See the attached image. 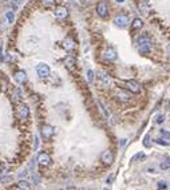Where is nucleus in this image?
<instances>
[{"label": "nucleus", "mask_w": 170, "mask_h": 190, "mask_svg": "<svg viewBox=\"0 0 170 190\" xmlns=\"http://www.w3.org/2000/svg\"><path fill=\"white\" fill-rule=\"evenodd\" d=\"M115 1H117V3H123L125 0H115Z\"/></svg>", "instance_id": "nucleus-34"}, {"label": "nucleus", "mask_w": 170, "mask_h": 190, "mask_svg": "<svg viewBox=\"0 0 170 190\" xmlns=\"http://www.w3.org/2000/svg\"><path fill=\"white\" fill-rule=\"evenodd\" d=\"M166 186H167V185L165 183V182H159V183H158V190H163V189H166Z\"/></svg>", "instance_id": "nucleus-29"}, {"label": "nucleus", "mask_w": 170, "mask_h": 190, "mask_svg": "<svg viewBox=\"0 0 170 190\" xmlns=\"http://www.w3.org/2000/svg\"><path fill=\"white\" fill-rule=\"evenodd\" d=\"M143 27V20L142 19H139V18H135L134 20H133V23H131V29L133 31H139L141 28Z\"/></svg>", "instance_id": "nucleus-17"}, {"label": "nucleus", "mask_w": 170, "mask_h": 190, "mask_svg": "<svg viewBox=\"0 0 170 190\" xmlns=\"http://www.w3.org/2000/svg\"><path fill=\"white\" fill-rule=\"evenodd\" d=\"M6 18H7V20H8V23H12V21H14V19H15L14 12H12V11H8V12L6 13Z\"/></svg>", "instance_id": "nucleus-23"}, {"label": "nucleus", "mask_w": 170, "mask_h": 190, "mask_svg": "<svg viewBox=\"0 0 170 190\" xmlns=\"http://www.w3.org/2000/svg\"><path fill=\"white\" fill-rule=\"evenodd\" d=\"M62 45H63V48H64L66 51H73V50H75L76 43L71 36H66L64 39H63V42H62Z\"/></svg>", "instance_id": "nucleus-7"}, {"label": "nucleus", "mask_w": 170, "mask_h": 190, "mask_svg": "<svg viewBox=\"0 0 170 190\" xmlns=\"http://www.w3.org/2000/svg\"><path fill=\"white\" fill-rule=\"evenodd\" d=\"M36 72H38L39 78H42V79H46V78L50 76V74H51V70H50L48 64L39 63L38 66H36Z\"/></svg>", "instance_id": "nucleus-2"}, {"label": "nucleus", "mask_w": 170, "mask_h": 190, "mask_svg": "<svg viewBox=\"0 0 170 190\" xmlns=\"http://www.w3.org/2000/svg\"><path fill=\"white\" fill-rule=\"evenodd\" d=\"M151 45H153V42H151V39L147 35H141V36L137 37V48H138L141 55H147V54H150Z\"/></svg>", "instance_id": "nucleus-1"}, {"label": "nucleus", "mask_w": 170, "mask_h": 190, "mask_svg": "<svg viewBox=\"0 0 170 190\" xmlns=\"http://www.w3.org/2000/svg\"><path fill=\"white\" fill-rule=\"evenodd\" d=\"M100 159H102V162L105 163V165H111L114 161V154L113 151H110V150H105V151L102 153V155H100Z\"/></svg>", "instance_id": "nucleus-9"}, {"label": "nucleus", "mask_w": 170, "mask_h": 190, "mask_svg": "<svg viewBox=\"0 0 170 190\" xmlns=\"http://www.w3.org/2000/svg\"><path fill=\"white\" fill-rule=\"evenodd\" d=\"M143 145H145L146 147H150L151 145H150V136L149 135H146L145 138H143Z\"/></svg>", "instance_id": "nucleus-26"}, {"label": "nucleus", "mask_w": 170, "mask_h": 190, "mask_svg": "<svg viewBox=\"0 0 170 190\" xmlns=\"http://www.w3.org/2000/svg\"><path fill=\"white\" fill-rule=\"evenodd\" d=\"M94 76H95L94 71H92V70H89V71H87V79H89L90 83H91L92 80H94Z\"/></svg>", "instance_id": "nucleus-24"}, {"label": "nucleus", "mask_w": 170, "mask_h": 190, "mask_svg": "<svg viewBox=\"0 0 170 190\" xmlns=\"http://www.w3.org/2000/svg\"><path fill=\"white\" fill-rule=\"evenodd\" d=\"M0 60H4V55H3V45H0Z\"/></svg>", "instance_id": "nucleus-32"}, {"label": "nucleus", "mask_w": 170, "mask_h": 190, "mask_svg": "<svg viewBox=\"0 0 170 190\" xmlns=\"http://www.w3.org/2000/svg\"><path fill=\"white\" fill-rule=\"evenodd\" d=\"M157 143H158V145H162V146H169V142H165L163 141V139H157Z\"/></svg>", "instance_id": "nucleus-28"}, {"label": "nucleus", "mask_w": 170, "mask_h": 190, "mask_svg": "<svg viewBox=\"0 0 170 190\" xmlns=\"http://www.w3.org/2000/svg\"><path fill=\"white\" fill-rule=\"evenodd\" d=\"M159 167H161L162 170H167V169H170V157H167L166 159H165L163 162L159 165Z\"/></svg>", "instance_id": "nucleus-21"}, {"label": "nucleus", "mask_w": 170, "mask_h": 190, "mask_svg": "<svg viewBox=\"0 0 170 190\" xmlns=\"http://www.w3.org/2000/svg\"><path fill=\"white\" fill-rule=\"evenodd\" d=\"M18 186H19V189H22V190H31V185H30V182L26 181V179H22V181H19Z\"/></svg>", "instance_id": "nucleus-20"}, {"label": "nucleus", "mask_w": 170, "mask_h": 190, "mask_svg": "<svg viewBox=\"0 0 170 190\" xmlns=\"http://www.w3.org/2000/svg\"><path fill=\"white\" fill-rule=\"evenodd\" d=\"M115 98L118 99L119 102H122V103H125V102H129L130 101V95L127 92H125V91H118V92L115 94Z\"/></svg>", "instance_id": "nucleus-16"}, {"label": "nucleus", "mask_w": 170, "mask_h": 190, "mask_svg": "<svg viewBox=\"0 0 170 190\" xmlns=\"http://www.w3.org/2000/svg\"><path fill=\"white\" fill-rule=\"evenodd\" d=\"M103 58H105L106 60H108V62L117 60V58H118L117 50H115L114 47H107V48H106V51L103 52Z\"/></svg>", "instance_id": "nucleus-6"}, {"label": "nucleus", "mask_w": 170, "mask_h": 190, "mask_svg": "<svg viewBox=\"0 0 170 190\" xmlns=\"http://www.w3.org/2000/svg\"><path fill=\"white\" fill-rule=\"evenodd\" d=\"M125 87H126L129 91L134 92V94H138L141 91L139 83L135 82V80H126V82H125Z\"/></svg>", "instance_id": "nucleus-8"}, {"label": "nucleus", "mask_w": 170, "mask_h": 190, "mask_svg": "<svg viewBox=\"0 0 170 190\" xmlns=\"http://www.w3.org/2000/svg\"><path fill=\"white\" fill-rule=\"evenodd\" d=\"M38 162H39V165H42V166H48L50 163H51V157H50L48 154H46V153H42L38 157Z\"/></svg>", "instance_id": "nucleus-12"}, {"label": "nucleus", "mask_w": 170, "mask_h": 190, "mask_svg": "<svg viewBox=\"0 0 170 190\" xmlns=\"http://www.w3.org/2000/svg\"><path fill=\"white\" fill-rule=\"evenodd\" d=\"M145 158V153H142V151H139L137 155H134V158H133V161L134 162H138V161H141V159H143Z\"/></svg>", "instance_id": "nucleus-22"}, {"label": "nucleus", "mask_w": 170, "mask_h": 190, "mask_svg": "<svg viewBox=\"0 0 170 190\" xmlns=\"http://www.w3.org/2000/svg\"><path fill=\"white\" fill-rule=\"evenodd\" d=\"M0 182H3V177H0Z\"/></svg>", "instance_id": "nucleus-35"}, {"label": "nucleus", "mask_w": 170, "mask_h": 190, "mask_svg": "<svg viewBox=\"0 0 170 190\" xmlns=\"http://www.w3.org/2000/svg\"><path fill=\"white\" fill-rule=\"evenodd\" d=\"M64 66L67 67L68 70H74V68H75V66H76V59L74 58V56H71V55L66 56V59H64Z\"/></svg>", "instance_id": "nucleus-14"}, {"label": "nucleus", "mask_w": 170, "mask_h": 190, "mask_svg": "<svg viewBox=\"0 0 170 190\" xmlns=\"http://www.w3.org/2000/svg\"><path fill=\"white\" fill-rule=\"evenodd\" d=\"M15 79H16L18 83L23 84V83L27 82V74L24 71H18V72H15Z\"/></svg>", "instance_id": "nucleus-15"}, {"label": "nucleus", "mask_w": 170, "mask_h": 190, "mask_svg": "<svg viewBox=\"0 0 170 190\" xmlns=\"http://www.w3.org/2000/svg\"><path fill=\"white\" fill-rule=\"evenodd\" d=\"M114 24L118 28H126L129 26V18L126 15H118L114 18Z\"/></svg>", "instance_id": "nucleus-5"}, {"label": "nucleus", "mask_w": 170, "mask_h": 190, "mask_svg": "<svg viewBox=\"0 0 170 190\" xmlns=\"http://www.w3.org/2000/svg\"><path fill=\"white\" fill-rule=\"evenodd\" d=\"M161 135L163 136L165 139H170V131H165V130H161Z\"/></svg>", "instance_id": "nucleus-27"}, {"label": "nucleus", "mask_w": 170, "mask_h": 190, "mask_svg": "<svg viewBox=\"0 0 170 190\" xmlns=\"http://www.w3.org/2000/svg\"><path fill=\"white\" fill-rule=\"evenodd\" d=\"M15 1H18V3H19V1H22V0H15Z\"/></svg>", "instance_id": "nucleus-36"}, {"label": "nucleus", "mask_w": 170, "mask_h": 190, "mask_svg": "<svg viewBox=\"0 0 170 190\" xmlns=\"http://www.w3.org/2000/svg\"><path fill=\"white\" fill-rule=\"evenodd\" d=\"M7 60H8V62H14L15 60V56L12 55V54H8V55H7Z\"/></svg>", "instance_id": "nucleus-31"}, {"label": "nucleus", "mask_w": 170, "mask_h": 190, "mask_svg": "<svg viewBox=\"0 0 170 190\" xmlns=\"http://www.w3.org/2000/svg\"><path fill=\"white\" fill-rule=\"evenodd\" d=\"M99 80H100V82H102L105 86H110V83H111L110 76H108V75H106L105 72H99Z\"/></svg>", "instance_id": "nucleus-19"}, {"label": "nucleus", "mask_w": 170, "mask_h": 190, "mask_svg": "<svg viewBox=\"0 0 170 190\" xmlns=\"http://www.w3.org/2000/svg\"><path fill=\"white\" fill-rule=\"evenodd\" d=\"M165 120V115H158V118H157V123H162Z\"/></svg>", "instance_id": "nucleus-30"}, {"label": "nucleus", "mask_w": 170, "mask_h": 190, "mask_svg": "<svg viewBox=\"0 0 170 190\" xmlns=\"http://www.w3.org/2000/svg\"><path fill=\"white\" fill-rule=\"evenodd\" d=\"M54 133H55V128L50 125H44L43 127H42V136H43L44 139H50L54 135Z\"/></svg>", "instance_id": "nucleus-10"}, {"label": "nucleus", "mask_w": 170, "mask_h": 190, "mask_svg": "<svg viewBox=\"0 0 170 190\" xmlns=\"http://www.w3.org/2000/svg\"><path fill=\"white\" fill-rule=\"evenodd\" d=\"M167 54H169V56H170V44L167 45Z\"/></svg>", "instance_id": "nucleus-33"}, {"label": "nucleus", "mask_w": 170, "mask_h": 190, "mask_svg": "<svg viewBox=\"0 0 170 190\" xmlns=\"http://www.w3.org/2000/svg\"><path fill=\"white\" fill-rule=\"evenodd\" d=\"M42 3H43V5H46V7H51V5H54L55 0H40Z\"/></svg>", "instance_id": "nucleus-25"}, {"label": "nucleus", "mask_w": 170, "mask_h": 190, "mask_svg": "<svg viewBox=\"0 0 170 190\" xmlns=\"http://www.w3.org/2000/svg\"><path fill=\"white\" fill-rule=\"evenodd\" d=\"M54 13L58 19L63 20V19H66L68 16V10L66 7H63V5H60V7H56V10L54 11Z\"/></svg>", "instance_id": "nucleus-11"}, {"label": "nucleus", "mask_w": 170, "mask_h": 190, "mask_svg": "<svg viewBox=\"0 0 170 190\" xmlns=\"http://www.w3.org/2000/svg\"><path fill=\"white\" fill-rule=\"evenodd\" d=\"M12 99H14L15 102L22 101V90H20L19 87H16V88L12 90Z\"/></svg>", "instance_id": "nucleus-18"}, {"label": "nucleus", "mask_w": 170, "mask_h": 190, "mask_svg": "<svg viewBox=\"0 0 170 190\" xmlns=\"http://www.w3.org/2000/svg\"><path fill=\"white\" fill-rule=\"evenodd\" d=\"M97 13L98 16H100L102 19H107L108 18V5L105 1L98 3L97 5Z\"/></svg>", "instance_id": "nucleus-4"}, {"label": "nucleus", "mask_w": 170, "mask_h": 190, "mask_svg": "<svg viewBox=\"0 0 170 190\" xmlns=\"http://www.w3.org/2000/svg\"><path fill=\"white\" fill-rule=\"evenodd\" d=\"M138 10H139L141 13L146 15V13L150 12V5H149V3H146V0H139L138 1Z\"/></svg>", "instance_id": "nucleus-13"}, {"label": "nucleus", "mask_w": 170, "mask_h": 190, "mask_svg": "<svg viewBox=\"0 0 170 190\" xmlns=\"http://www.w3.org/2000/svg\"><path fill=\"white\" fill-rule=\"evenodd\" d=\"M16 115L19 119L22 120H26L28 119V117H30V109H28L27 104H19V106L16 107Z\"/></svg>", "instance_id": "nucleus-3"}]
</instances>
